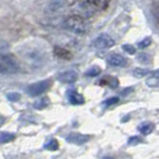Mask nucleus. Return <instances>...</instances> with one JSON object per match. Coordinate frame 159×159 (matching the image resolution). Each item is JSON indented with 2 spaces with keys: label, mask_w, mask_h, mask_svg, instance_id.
Here are the masks:
<instances>
[{
  "label": "nucleus",
  "mask_w": 159,
  "mask_h": 159,
  "mask_svg": "<svg viewBox=\"0 0 159 159\" xmlns=\"http://www.w3.org/2000/svg\"><path fill=\"white\" fill-rule=\"evenodd\" d=\"M110 0H77L73 5L72 10L75 15H79L83 18H88L96 12L103 11L109 6Z\"/></svg>",
  "instance_id": "obj_1"
},
{
  "label": "nucleus",
  "mask_w": 159,
  "mask_h": 159,
  "mask_svg": "<svg viewBox=\"0 0 159 159\" xmlns=\"http://www.w3.org/2000/svg\"><path fill=\"white\" fill-rule=\"evenodd\" d=\"M64 28L75 35H84L88 32V23L85 18L79 15H73L66 18L64 22Z\"/></svg>",
  "instance_id": "obj_2"
},
{
  "label": "nucleus",
  "mask_w": 159,
  "mask_h": 159,
  "mask_svg": "<svg viewBox=\"0 0 159 159\" xmlns=\"http://www.w3.org/2000/svg\"><path fill=\"white\" fill-rule=\"evenodd\" d=\"M50 86H52V80L50 79L40 80V81L30 84L26 88V93L30 97H37V96L42 95L43 92H46Z\"/></svg>",
  "instance_id": "obj_3"
},
{
  "label": "nucleus",
  "mask_w": 159,
  "mask_h": 159,
  "mask_svg": "<svg viewBox=\"0 0 159 159\" xmlns=\"http://www.w3.org/2000/svg\"><path fill=\"white\" fill-rule=\"evenodd\" d=\"M1 62H0V71L4 73H15L19 70V65L18 61L15 59V56L11 54L8 55H2L1 56Z\"/></svg>",
  "instance_id": "obj_4"
},
{
  "label": "nucleus",
  "mask_w": 159,
  "mask_h": 159,
  "mask_svg": "<svg viewBox=\"0 0 159 159\" xmlns=\"http://www.w3.org/2000/svg\"><path fill=\"white\" fill-rule=\"evenodd\" d=\"M93 46L97 49L105 50V49H110L115 46V40L112 39L110 35L108 34H101L93 42Z\"/></svg>",
  "instance_id": "obj_5"
},
{
  "label": "nucleus",
  "mask_w": 159,
  "mask_h": 159,
  "mask_svg": "<svg viewBox=\"0 0 159 159\" xmlns=\"http://www.w3.org/2000/svg\"><path fill=\"white\" fill-rule=\"evenodd\" d=\"M107 62L109 66H112V67H126L128 60L125 56L120 55L117 53H111L107 57Z\"/></svg>",
  "instance_id": "obj_6"
},
{
  "label": "nucleus",
  "mask_w": 159,
  "mask_h": 159,
  "mask_svg": "<svg viewBox=\"0 0 159 159\" xmlns=\"http://www.w3.org/2000/svg\"><path fill=\"white\" fill-rule=\"evenodd\" d=\"M91 136L86 135V134H81V133H77V132H73L71 134H68L66 140L70 143H74V145H84L88 141H90Z\"/></svg>",
  "instance_id": "obj_7"
},
{
  "label": "nucleus",
  "mask_w": 159,
  "mask_h": 159,
  "mask_svg": "<svg viewBox=\"0 0 159 159\" xmlns=\"http://www.w3.org/2000/svg\"><path fill=\"white\" fill-rule=\"evenodd\" d=\"M56 78H57L59 81H61V83L72 84V83L77 81V79H78V73L75 71H73V70H68V71L60 72Z\"/></svg>",
  "instance_id": "obj_8"
},
{
  "label": "nucleus",
  "mask_w": 159,
  "mask_h": 159,
  "mask_svg": "<svg viewBox=\"0 0 159 159\" xmlns=\"http://www.w3.org/2000/svg\"><path fill=\"white\" fill-rule=\"evenodd\" d=\"M67 98H68L70 103L73 104V105H81V104L85 103L84 96L80 95L79 92H77V91H74V90L67 91Z\"/></svg>",
  "instance_id": "obj_9"
},
{
  "label": "nucleus",
  "mask_w": 159,
  "mask_h": 159,
  "mask_svg": "<svg viewBox=\"0 0 159 159\" xmlns=\"http://www.w3.org/2000/svg\"><path fill=\"white\" fill-rule=\"evenodd\" d=\"M53 53H54V55L56 57H59L61 60H71L72 57H73L72 53L68 49H66L64 47H60V46H55L54 49H53Z\"/></svg>",
  "instance_id": "obj_10"
},
{
  "label": "nucleus",
  "mask_w": 159,
  "mask_h": 159,
  "mask_svg": "<svg viewBox=\"0 0 159 159\" xmlns=\"http://www.w3.org/2000/svg\"><path fill=\"white\" fill-rule=\"evenodd\" d=\"M98 84L101 85V86H109V88H117L120 84V81L117 78H115V77H111V75H104L102 79L98 81Z\"/></svg>",
  "instance_id": "obj_11"
},
{
  "label": "nucleus",
  "mask_w": 159,
  "mask_h": 159,
  "mask_svg": "<svg viewBox=\"0 0 159 159\" xmlns=\"http://www.w3.org/2000/svg\"><path fill=\"white\" fill-rule=\"evenodd\" d=\"M138 129H139V132H140L143 135H148V134H151L152 132H153V129H154V125H153L152 122L146 121V122L140 123V125L138 126Z\"/></svg>",
  "instance_id": "obj_12"
},
{
  "label": "nucleus",
  "mask_w": 159,
  "mask_h": 159,
  "mask_svg": "<svg viewBox=\"0 0 159 159\" xmlns=\"http://www.w3.org/2000/svg\"><path fill=\"white\" fill-rule=\"evenodd\" d=\"M150 73H151V72H150ZM146 84H147L150 88H158V85H159L158 71H154L153 73H151V77L147 78V80H146Z\"/></svg>",
  "instance_id": "obj_13"
},
{
  "label": "nucleus",
  "mask_w": 159,
  "mask_h": 159,
  "mask_svg": "<svg viewBox=\"0 0 159 159\" xmlns=\"http://www.w3.org/2000/svg\"><path fill=\"white\" fill-rule=\"evenodd\" d=\"M16 139V135L10 132H0V143H11Z\"/></svg>",
  "instance_id": "obj_14"
},
{
  "label": "nucleus",
  "mask_w": 159,
  "mask_h": 159,
  "mask_svg": "<svg viewBox=\"0 0 159 159\" xmlns=\"http://www.w3.org/2000/svg\"><path fill=\"white\" fill-rule=\"evenodd\" d=\"M49 103H50V101H49L48 97H42L41 99L36 101V102L34 103V108H35V109H39V110H42V109L47 108L48 105H49Z\"/></svg>",
  "instance_id": "obj_15"
},
{
  "label": "nucleus",
  "mask_w": 159,
  "mask_h": 159,
  "mask_svg": "<svg viewBox=\"0 0 159 159\" xmlns=\"http://www.w3.org/2000/svg\"><path fill=\"white\" fill-rule=\"evenodd\" d=\"M101 73H102L101 67H98V66H93V67L89 68L88 71L85 72V75L89 77V78H92V77H97V75H99Z\"/></svg>",
  "instance_id": "obj_16"
},
{
  "label": "nucleus",
  "mask_w": 159,
  "mask_h": 159,
  "mask_svg": "<svg viewBox=\"0 0 159 159\" xmlns=\"http://www.w3.org/2000/svg\"><path fill=\"white\" fill-rule=\"evenodd\" d=\"M44 148L48 151H56L59 148V141L56 139H50L49 141L44 143Z\"/></svg>",
  "instance_id": "obj_17"
},
{
  "label": "nucleus",
  "mask_w": 159,
  "mask_h": 159,
  "mask_svg": "<svg viewBox=\"0 0 159 159\" xmlns=\"http://www.w3.org/2000/svg\"><path fill=\"white\" fill-rule=\"evenodd\" d=\"M150 72L151 71L147 68H135L133 71V75L135 78H143V77H146L147 74H150Z\"/></svg>",
  "instance_id": "obj_18"
},
{
  "label": "nucleus",
  "mask_w": 159,
  "mask_h": 159,
  "mask_svg": "<svg viewBox=\"0 0 159 159\" xmlns=\"http://www.w3.org/2000/svg\"><path fill=\"white\" fill-rule=\"evenodd\" d=\"M151 43H152V37L147 36V37H145L143 40H141L138 43V48L139 49H145V48H147L148 46H151Z\"/></svg>",
  "instance_id": "obj_19"
},
{
  "label": "nucleus",
  "mask_w": 159,
  "mask_h": 159,
  "mask_svg": "<svg viewBox=\"0 0 159 159\" xmlns=\"http://www.w3.org/2000/svg\"><path fill=\"white\" fill-rule=\"evenodd\" d=\"M6 98L11 102H17V101L20 99V93H18V92H8V93H6Z\"/></svg>",
  "instance_id": "obj_20"
},
{
  "label": "nucleus",
  "mask_w": 159,
  "mask_h": 159,
  "mask_svg": "<svg viewBox=\"0 0 159 159\" xmlns=\"http://www.w3.org/2000/svg\"><path fill=\"white\" fill-rule=\"evenodd\" d=\"M119 97H110V98H108V99H105L103 102V105L104 107H111L114 104L119 103Z\"/></svg>",
  "instance_id": "obj_21"
},
{
  "label": "nucleus",
  "mask_w": 159,
  "mask_h": 159,
  "mask_svg": "<svg viewBox=\"0 0 159 159\" xmlns=\"http://www.w3.org/2000/svg\"><path fill=\"white\" fill-rule=\"evenodd\" d=\"M143 143V139L140 136H132L128 139V145L129 146H135V145H139V143Z\"/></svg>",
  "instance_id": "obj_22"
},
{
  "label": "nucleus",
  "mask_w": 159,
  "mask_h": 159,
  "mask_svg": "<svg viewBox=\"0 0 159 159\" xmlns=\"http://www.w3.org/2000/svg\"><path fill=\"white\" fill-rule=\"evenodd\" d=\"M64 0H52V4H50V8L52 10H59L64 6Z\"/></svg>",
  "instance_id": "obj_23"
},
{
  "label": "nucleus",
  "mask_w": 159,
  "mask_h": 159,
  "mask_svg": "<svg viewBox=\"0 0 159 159\" xmlns=\"http://www.w3.org/2000/svg\"><path fill=\"white\" fill-rule=\"evenodd\" d=\"M122 48H123V50L125 52H127L128 54H135V52H136V48L134 47V46H130V44H123L122 46Z\"/></svg>",
  "instance_id": "obj_24"
},
{
  "label": "nucleus",
  "mask_w": 159,
  "mask_h": 159,
  "mask_svg": "<svg viewBox=\"0 0 159 159\" xmlns=\"http://www.w3.org/2000/svg\"><path fill=\"white\" fill-rule=\"evenodd\" d=\"M138 60L141 61V62H150V56H148V54L141 53V54L138 55Z\"/></svg>",
  "instance_id": "obj_25"
},
{
  "label": "nucleus",
  "mask_w": 159,
  "mask_h": 159,
  "mask_svg": "<svg viewBox=\"0 0 159 159\" xmlns=\"http://www.w3.org/2000/svg\"><path fill=\"white\" fill-rule=\"evenodd\" d=\"M5 122H6V117H5V116H2V115L0 114V127H1Z\"/></svg>",
  "instance_id": "obj_26"
}]
</instances>
